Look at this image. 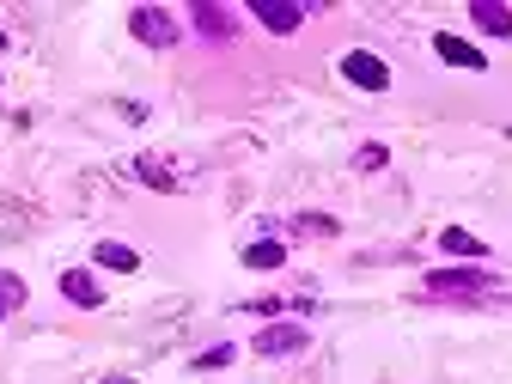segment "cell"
I'll list each match as a JSON object with an SVG mask.
<instances>
[{
    "label": "cell",
    "instance_id": "obj_1",
    "mask_svg": "<svg viewBox=\"0 0 512 384\" xmlns=\"http://www.w3.org/2000/svg\"><path fill=\"white\" fill-rule=\"evenodd\" d=\"M488 287H494L488 269H433L427 275V293L433 299H482Z\"/></svg>",
    "mask_w": 512,
    "mask_h": 384
},
{
    "label": "cell",
    "instance_id": "obj_2",
    "mask_svg": "<svg viewBox=\"0 0 512 384\" xmlns=\"http://www.w3.org/2000/svg\"><path fill=\"white\" fill-rule=\"evenodd\" d=\"M342 80L360 86V92H384L391 86V68H384V55H372V49H348L342 55Z\"/></svg>",
    "mask_w": 512,
    "mask_h": 384
},
{
    "label": "cell",
    "instance_id": "obj_3",
    "mask_svg": "<svg viewBox=\"0 0 512 384\" xmlns=\"http://www.w3.org/2000/svg\"><path fill=\"white\" fill-rule=\"evenodd\" d=\"M128 31H135L147 49H171L177 43V19L165 7H135V13H128Z\"/></svg>",
    "mask_w": 512,
    "mask_h": 384
},
{
    "label": "cell",
    "instance_id": "obj_4",
    "mask_svg": "<svg viewBox=\"0 0 512 384\" xmlns=\"http://www.w3.org/2000/svg\"><path fill=\"white\" fill-rule=\"evenodd\" d=\"M263 360H281V354H299V348H311V330H299V324H269V330H256V342H250Z\"/></svg>",
    "mask_w": 512,
    "mask_h": 384
},
{
    "label": "cell",
    "instance_id": "obj_5",
    "mask_svg": "<svg viewBox=\"0 0 512 384\" xmlns=\"http://www.w3.org/2000/svg\"><path fill=\"white\" fill-rule=\"evenodd\" d=\"M250 13L263 19L269 31H281V37H287V31H299V19H305L299 0H250Z\"/></svg>",
    "mask_w": 512,
    "mask_h": 384
},
{
    "label": "cell",
    "instance_id": "obj_6",
    "mask_svg": "<svg viewBox=\"0 0 512 384\" xmlns=\"http://www.w3.org/2000/svg\"><path fill=\"white\" fill-rule=\"evenodd\" d=\"M433 49H439V61H452V68H470V74H482V68H488L482 49H476V43H464V37H452V31H433Z\"/></svg>",
    "mask_w": 512,
    "mask_h": 384
},
{
    "label": "cell",
    "instance_id": "obj_7",
    "mask_svg": "<svg viewBox=\"0 0 512 384\" xmlns=\"http://www.w3.org/2000/svg\"><path fill=\"white\" fill-rule=\"evenodd\" d=\"M189 19H196L202 37H238V13H232V7H214V0H202Z\"/></svg>",
    "mask_w": 512,
    "mask_h": 384
},
{
    "label": "cell",
    "instance_id": "obj_8",
    "mask_svg": "<svg viewBox=\"0 0 512 384\" xmlns=\"http://www.w3.org/2000/svg\"><path fill=\"white\" fill-rule=\"evenodd\" d=\"M61 293H68V305H86V311L104 305V287H98L86 269H68V275H61Z\"/></svg>",
    "mask_w": 512,
    "mask_h": 384
},
{
    "label": "cell",
    "instance_id": "obj_9",
    "mask_svg": "<svg viewBox=\"0 0 512 384\" xmlns=\"http://www.w3.org/2000/svg\"><path fill=\"white\" fill-rule=\"evenodd\" d=\"M470 19H476L488 37H512V7H500V0H476Z\"/></svg>",
    "mask_w": 512,
    "mask_h": 384
},
{
    "label": "cell",
    "instance_id": "obj_10",
    "mask_svg": "<svg viewBox=\"0 0 512 384\" xmlns=\"http://www.w3.org/2000/svg\"><path fill=\"white\" fill-rule=\"evenodd\" d=\"M281 263H287V244L281 238H256L244 250V269H281Z\"/></svg>",
    "mask_w": 512,
    "mask_h": 384
},
{
    "label": "cell",
    "instance_id": "obj_11",
    "mask_svg": "<svg viewBox=\"0 0 512 384\" xmlns=\"http://www.w3.org/2000/svg\"><path fill=\"white\" fill-rule=\"evenodd\" d=\"M92 256H98V269H116V275H135V269H141V256L128 250V244H110V238H104Z\"/></svg>",
    "mask_w": 512,
    "mask_h": 384
},
{
    "label": "cell",
    "instance_id": "obj_12",
    "mask_svg": "<svg viewBox=\"0 0 512 384\" xmlns=\"http://www.w3.org/2000/svg\"><path fill=\"white\" fill-rule=\"evenodd\" d=\"M135 177H141L147 189H165V196H171V189H177V177H171V165H159V159H135Z\"/></svg>",
    "mask_w": 512,
    "mask_h": 384
},
{
    "label": "cell",
    "instance_id": "obj_13",
    "mask_svg": "<svg viewBox=\"0 0 512 384\" xmlns=\"http://www.w3.org/2000/svg\"><path fill=\"white\" fill-rule=\"evenodd\" d=\"M439 244L452 250V256H482V238H476V232H464V226H445V232H439Z\"/></svg>",
    "mask_w": 512,
    "mask_h": 384
},
{
    "label": "cell",
    "instance_id": "obj_14",
    "mask_svg": "<svg viewBox=\"0 0 512 384\" xmlns=\"http://www.w3.org/2000/svg\"><path fill=\"white\" fill-rule=\"evenodd\" d=\"M19 305H25V281L0 269V317H7V311H19Z\"/></svg>",
    "mask_w": 512,
    "mask_h": 384
},
{
    "label": "cell",
    "instance_id": "obj_15",
    "mask_svg": "<svg viewBox=\"0 0 512 384\" xmlns=\"http://www.w3.org/2000/svg\"><path fill=\"white\" fill-rule=\"evenodd\" d=\"M293 226H299V232H311V238H330V232H336V220H330V214H299Z\"/></svg>",
    "mask_w": 512,
    "mask_h": 384
},
{
    "label": "cell",
    "instance_id": "obj_16",
    "mask_svg": "<svg viewBox=\"0 0 512 384\" xmlns=\"http://www.w3.org/2000/svg\"><path fill=\"white\" fill-rule=\"evenodd\" d=\"M214 366H232V348H208V354H196V372H214Z\"/></svg>",
    "mask_w": 512,
    "mask_h": 384
},
{
    "label": "cell",
    "instance_id": "obj_17",
    "mask_svg": "<svg viewBox=\"0 0 512 384\" xmlns=\"http://www.w3.org/2000/svg\"><path fill=\"white\" fill-rule=\"evenodd\" d=\"M384 159H391V153H384V147H360V153H354V165H360V171H378Z\"/></svg>",
    "mask_w": 512,
    "mask_h": 384
},
{
    "label": "cell",
    "instance_id": "obj_18",
    "mask_svg": "<svg viewBox=\"0 0 512 384\" xmlns=\"http://www.w3.org/2000/svg\"><path fill=\"white\" fill-rule=\"evenodd\" d=\"M98 384H135V378H98Z\"/></svg>",
    "mask_w": 512,
    "mask_h": 384
},
{
    "label": "cell",
    "instance_id": "obj_19",
    "mask_svg": "<svg viewBox=\"0 0 512 384\" xmlns=\"http://www.w3.org/2000/svg\"><path fill=\"white\" fill-rule=\"evenodd\" d=\"M506 135H512V128H506Z\"/></svg>",
    "mask_w": 512,
    "mask_h": 384
}]
</instances>
